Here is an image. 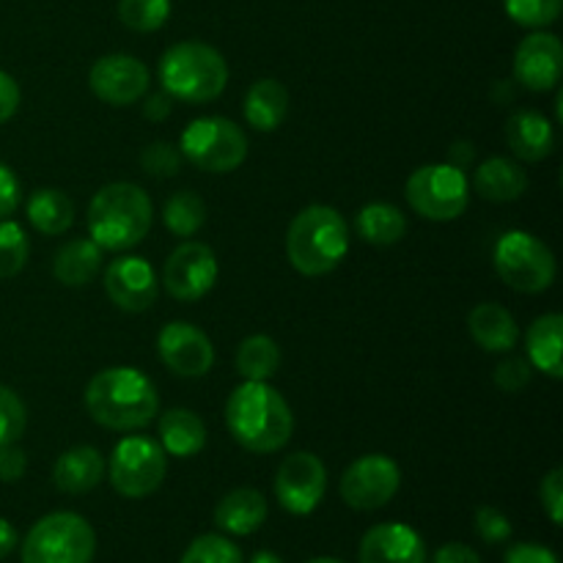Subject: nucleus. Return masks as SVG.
<instances>
[{
  "label": "nucleus",
  "mask_w": 563,
  "mask_h": 563,
  "mask_svg": "<svg viewBox=\"0 0 563 563\" xmlns=\"http://www.w3.org/2000/svg\"><path fill=\"white\" fill-rule=\"evenodd\" d=\"M97 533L75 511L42 517L22 542V563H91Z\"/></svg>",
  "instance_id": "6"
},
{
  "label": "nucleus",
  "mask_w": 563,
  "mask_h": 563,
  "mask_svg": "<svg viewBox=\"0 0 563 563\" xmlns=\"http://www.w3.org/2000/svg\"><path fill=\"white\" fill-rule=\"evenodd\" d=\"M181 157L207 174H231L247 157V137L234 121L223 115H203L181 132Z\"/></svg>",
  "instance_id": "7"
},
{
  "label": "nucleus",
  "mask_w": 563,
  "mask_h": 563,
  "mask_svg": "<svg viewBox=\"0 0 563 563\" xmlns=\"http://www.w3.org/2000/svg\"><path fill=\"white\" fill-rule=\"evenodd\" d=\"M495 269L500 280L522 295H539L555 280V256L539 236L506 231L495 245Z\"/></svg>",
  "instance_id": "8"
},
{
  "label": "nucleus",
  "mask_w": 563,
  "mask_h": 563,
  "mask_svg": "<svg viewBox=\"0 0 563 563\" xmlns=\"http://www.w3.org/2000/svg\"><path fill=\"white\" fill-rule=\"evenodd\" d=\"M539 495H542V506L544 511H548L550 520H553V526H561L563 522V471L561 467H553V471L542 478Z\"/></svg>",
  "instance_id": "40"
},
{
  "label": "nucleus",
  "mask_w": 563,
  "mask_h": 563,
  "mask_svg": "<svg viewBox=\"0 0 563 563\" xmlns=\"http://www.w3.org/2000/svg\"><path fill=\"white\" fill-rule=\"evenodd\" d=\"M141 168L146 170V174L157 176V179H168V176L179 174L181 152L170 146L168 141L148 143L141 152Z\"/></svg>",
  "instance_id": "37"
},
{
  "label": "nucleus",
  "mask_w": 563,
  "mask_h": 563,
  "mask_svg": "<svg viewBox=\"0 0 563 563\" xmlns=\"http://www.w3.org/2000/svg\"><path fill=\"white\" fill-rule=\"evenodd\" d=\"M357 234L372 245H396L407 234V218L394 203H368L357 212Z\"/></svg>",
  "instance_id": "29"
},
{
  "label": "nucleus",
  "mask_w": 563,
  "mask_h": 563,
  "mask_svg": "<svg viewBox=\"0 0 563 563\" xmlns=\"http://www.w3.org/2000/svg\"><path fill=\"white\" fill-rule=\"evenodd\" d=\"M328 489V471L311 451H295L275 473V495L289 515L306 517L322 504Z\"/></svg>",
  "instance_id": "12"
},
{
  "label": "nucleus",
  "mask_w": 563,
  "mask_h": 563,
  "mask_svg": "<svg viewBox=\"0 0 563 563\" xmlns=\"http://www.w3.org/2000/svg\"><path fill=\"white\" fill-rule=\"evenodd\" d=\"M506 143L515 152V157L526 163H539L550 157L555 148L553 124L537 110H520L506 121Z\"/></svg>",
  "instance_id": "19"
},
{
  "label": "nucleus",
  "mask_w": 563,
  "mask_h": 563,
  "mask_svg": "<svg viewBox=\"0 0 563 563\" xmlns=\"http://www.w3.org/2000/svg\"><path fill=\"white\" fill-rule=\"evenodd\" d=\"M280 368V346L269 335H247L236 350V372L251 383H267Z\"/></svg>",
  "instance_id": "30"
},
{
  "label": "nucleus",
  "mask_w": 563,
  "mask_h": 563,
  "mask_svg": "<svg viewBox=\"0 0 563 563\" xmlns=\"http://www.w3.org/2000/svg\"><path fill=\"white\" fill-rule=\"evenodd\" d=\"M27 220L44 236L66 234L75 223V203L69 201L66 192L44 187L27 198Z\"/></svg>",
  "instance_id": "28"
},
{
  "label": "nucleus",
  "mask_w": 563,
  "mask_h": 563,
  "mask_svg": "<svg viewBox=\"0 0 563 563\" xmlns=\"http://www.w3.org/2000/svg\"><path fill=\"white\" fill-rule=\"evenodd\" d=\"M157 352L179 377H203L214 366V346L203 330L187 322H170L159 330Z\"/></svg>",
  "instance_id": "15"
},
{
  "label": "nucleus",
  "mask_w": 563,
  "mask_h": 563,
  "mask_svg": "<svg viewBox=\"0 0 563 563\" xmlns=\"http://www.w3.org/2000/svg\"><path fill=\"white\" fill-rule=\"evenodd\" d=\"M20 108V86L14 82V77L0 71V124L11 119Z\"/></svg>",
  "instance_id": "44"
},
{
  "label": "nucleus",
  "mask_w": 563,
  "mask_h": 563,
  "mask_svg": "<svg viewBox=\"0 0 563 563\" xmlns=\"http://www.w3.org/2000/svg\"><path fill=\"white\" fill-rule=\"evenodd\" d=\"M350 251V231L333 207L313 203L306 207L286 231V256L306 278L328 275L344 262Z\"/></svg>",
  "instance_id": "4"
},
{
  "label": "nucleus",
  "mask_w": 563,
  "mask_h": 563,
  "mask_svg": "<svg viewBox=\"0 0 563 563\" xmlns=\"http://www.w3.org/2000/svg\"><path fill=\"white\" fill-rule=\"evenodd\" d=\"M152 201L132 181L104 185L88 203V234L102 251H130L148 234Z\"/></svg>",
  "instance_id": "3"
},
{
  "label": "nucleus",
  "mask_w": 563,
  "mask_h": 563,
  "mask_svg": "<svg viewBox=\"0 0 563 563\" xmlns=\"http://www.w3.org/2000/svg\"><path fill=\"white\" fill-rule=\"evenodd\" d=\"M207 220V203L198 192L179 190L165 201L163 223L168 225L170 234L176 236H192Z\"/></svg>",
  "instance_id": "31"
},
{
  "label": "nucleus",
  "mask_w": 563,
  "mask_h": 563,
  "mask_svg": "<svg viewBox=\"0 0 563 563\" xmlns=\"http://www.w3.org/2000/svg\"><path fill=\"white\" fill-rule=\"evenodd\" d=\"M168 473V456L163 445L148 438H124L110 454V484L124 498H146L157 493Z\"/></svg>",
  "instance_id": "10"
},
{
  "label": "nucleus",
  "mask_w": 563,
  "mask_h": 563,
  "mask_svg": "<svg viewBox=\"0 0 563 563\" xmlns=\"http://www.w3.org/2000/svg\"><path fill=\"white\" fill-rule=\"evenodd\" d=\"M86 407L93 421L113 432L143 429L159 410V396L152 379L137 368H104L88 383Z\"/></svg>",
  "instance_id": "2"
},
{
  "label": "nucleus",
  "mask_w": 563,
  "mask_h": 563,
  "mask_svg": "<svg viewBox=\"0 0 563 563\" xmlns=\"http://www.w3.org/2000/svg\"><path fill=\"white\" fill-rule=\"evenodd\" d=\"M27 253H31V245H27L25 231L11 220H0V280H9L22 273Z\"/></svg>",
  "instance_id": "33"
},
{
  "label": "nucleus",
  "mask_w": 563,
  "mask_h": 563,
  "mask_svg": "<svg viewBox=\"0 0 563 563\" xmlns=\"http://www.w3.org/2000/svg\"><path fill=\"white\" fill-rule=\"evenodd\" d=\"M401 471L390 456L368 454L352 462L341 476V498L355 511H377L399 493Z\"/></svg>",
  "instance_id": "11"
},
{
  "label": "nucleus",
  "mask_w": 563,
  "mask_h": 563,
  "mask_svg": "<svg viewBox=\"0 0 563 563\" xmlns=\"http://www.w3.org/2000/svg\"><path fill=\"white\" fill-rule=\"evenodd\" d=\"M289 113V91L278 80H256L245 93V119L253 130L273 132Z\"/></svg>",
  "instance_id": "25"
},
{
  "label": "nucleus",
  "mask_w": 563,
  "mask_h": 563,
  "mask_svg": "<svg viewBox=\"0 0 563 563\" xmlns=\"http://www.w3.org/2000/svg\"><path fill=\"white\" fill-rule=\"evenodd\" d=\"M405 196L421 218L449 223L467 209L471 185H467L465 170L454 168V165H423V168L412 170V176L407 179Z\"/></svg>",
  "instance_id": "9"
},
{
  "label": "nucleus",
  "mask_w": 563,
  "mask_h": 563,
  "mask_svg": "<svg viewBox=\"0 0 563 563\" xmlns=\"http://www.w3.org/2000/svg\"><path fill=\"white\" fill-rule=\"evenodd\" d=\"M225 427L245 451L275 454L291 440L295 416L273 385L245 379L225 401Z\"/></svg>",
  "instance_id": "1"
},
{
  "label": "nucleus",
  "mask_w": 563,
  "mask_h": 563,
  "mask_svg": "<svg viewBox=\"0 0 563 563\" xmlns=\"http://www.w3.org/2000/svg\"><path fill=\"white\" fill-rule=\"evenodd\" d=\"M104 476V460L93 445H75L53 465V484L66 495L91 493Z\"/></svg>",
  "instance_id": "21"
},
{
  "label": "nucleus",
  "mask_w": 563,
  "mask_h": 563,
  "mask_svg": "<svg viewBox=\"0 0 563 563\" xmlns=\"http://www.w3.org/2000/svg\"><path fill=\"white\" fill-rule=\"evenodd\" d=\"M467 330L473 341L487 352H511L520 339L515 317L498 302H482L467 313Z\"/></svg>",
  "instance_id": "22"
},
{
  "label": "nucleus",
  "mask_w": 563,
  "mask_h": 563,
  "mask_svg": "<svg viewBox=\"0 0 563 563\" xmlns=\"http://www.w3.org/2000/svg\"><path fill=\"white\" fill-rule=\"evenodd\" d=\"M473 157H476V146H473L471 141H454L449 148V165H454V168L465 170L467 165L473 163Z\"/></svg>",
  "instance_id": "47"
},
{
  "label": "nucleus",
  "mask_w": 563,
  "mask_h": 563,
  "mask_svg": "<svg viewBox=\"0 0 563 563\" xmlns=\"http://www.w3.org/2000/svg\"><path fill=\"white\" fill-rule=\"evenodd\" d=\"M432 563H482V559H478L476 550L467 548V544L451 542V544H443V548L434 553Z\"/></svg>",
  "instance_id": "45"
},
{
  "label": "nucleus",
  "mask_w": 563,
  "mask_h": 563,
  "mask_svg": "<svg viewBox=\"0 0 563 563\" xmlns=\"http://www.w3.org/2000/svg\"><path fill=\"white\" fill-rule=\"evenodd\" d=\"M20 179H16L9 165L0 163V220H5L20 207Z\"/></svg>",
  "instance_id": "42"
},
{
  "label": "nucleus",
  "mask_w": 563,
  "mask_h": 563,
  "mask_svg": "<svg viewBox=\"0 0 563 563\" xmlns=\"http://www.w3.org/2000/svg\"><path fill=\"white\" fill-rule=\"evenodd\" d=\"M561 341H563V317L561 313H544L537 322L528 328L526 350L528 363L539 368L548 377L561 379L563 363H561Z\"/></svg>",
  "instance_id": "24"
},
{
  "label": "nucleus",
  "mask_w": 563,
  "mask_h": 563,
  "mask_svg": "<svg viewBox=\"0 0 563 563\" xmlns=\"http://www.w3.org/2000/svg\"><path fill=\"white\" fill-rule=\"evenodd\" d=\"M528 190V176L515 159L493 157L476 168V192L487 201L509 203Z\"/></svg>",
  "instance_id": "26"
},
{
  "label": "nucleus",
  "mask_w": 563,
  "mask_h": 563,
  "mask_svg": "<svg viewBox=\"0 0 563 563\" xmlns=\"http://www.w3.org/2000/svg\"><path fill=\"white\" fill-rule=\"evenodd\" d=\"M27 471V456L25 451L20 449L16 443H5L0 445V482L14 484L25 476Z\"/></svg>",
  "instance_id": "41"
},
{
  "label": "nucleus",
  "mask_w": 563,
  "mask_h": 563,
  "mask_svg": "<svg viewBox=\"0 0 563 563\" xmlns=\"http://www.w3.org/2000/svg\"><path fill=\"white\" fill-rule=\"evenodd\" d=\"M179 563H245L240 548L218 533H203L185 550Z\"/></svg>",
  "instance_id": "34"
},
{
  "label": "nucleus",
  "mask_w": 563,
  "mask_h": 563,
  "mask_svg": "<svg viewBox=\"0 0 563 563\" xmlns=\"http://www.w3.org/2000/svg\"><path fill=\"white\" fill-rule=\"evenodd\" d=\"M251 563H284V559L275 553H269V550H262V553H256L251 559Z\"/></svg>",
  "instance_id": "49"
},
{
  "label": "nucleus",
  "mask_w": 563,
  "mask_h": 563,
  "mask_svg": "<svg viewBox=\"0 0 563 563\" xmlns=\"http://www.w3.org/2000/svg\"><path fill=\"white\" fill-rule=\"evenodd\" d=\"M506 14L522 27H548L561 16L563 0H504Z\"/></svg>",
  "instance_id": "35"
},
{
  "label": "nucleus",
  "mask_w": 563,
  "mask_h": 563,
  "mask_svg": "<svg viewBox=\"0 0 563 563\" xmlns=\"http://www.w3.org/2000/svg\"><path fill=\"white\" fill-rule=\"evenodd\" d=\"M267 520V500L258 489L240 487L223 495L214 509V526L231 537H251Z\"/></svg>",
  "instance_id": "20"
},
{
  "label": "nucleus",
  "mask_w": 563,
  "mask_h": 563,
  "mask_svg": "<svg viewBox=\"0 0 563 563\" xmlns=\"http://www.w3.org/2000/svg\"><path fill=\"white\" fill-rule=\"evenodd\" d=\"M102 269V247L93 240H71L55 253L53 273L64 286H86Z\"/></svg>",
  "instance_id": "27"
},
{
  "label": "nucleus",
  "mask_w": 563,
  "mask_h": 563,
  "mask_svg": "<svg viewBox=\"0 0 563 563\" xmlns=\"http://www.w3.org/2000/svg\"><path fill=\"white\" fill-rule=\"evenodd\" d=\"M27 412L20 396L0 385V445L16 443L25 434Z\"/></svg>",
  "instance_id": "36"
},
{
  "label": "nucleus",
  "mask_w": 563,
  "mask_h": 563,
  "mask_svg": "<svg viewBox=\"0 0 563 563\" xmlns=\"http://www.w3.org/2000/svg\"><path fill=\"white\" fill-rule=\"evenodd\" d=\"M159 445L165 454L190 460V456L201 454L207 445V427L192 410L174 407L159 416Z\"/></svg>",
  "instance_id": "23"
},
{
  "label": "nucleus",
  "mask_w": 563,
  "mask_h": 563,
  "mask_svg": "<svg viewBox=\"0 0 563 563\" xmlns=\"http://www.w3.org/2000/svg\"><path fill=\"white\" fill-rule=\"evenodd\" d=\"M163 284L179 302H196L207 297L218 284V258L212 247L203 242H181L165 262Z\"/></svg>",
  "instance_id": "13"
},
{
  "label": "nucleus",
  "mask_w": 563,
  "mask_h": 563,
  "mask_svg": "<svg viewBox=\"0 0 563 563\" xmlns=\"http://www.w3.org/2000/svg\"><path fill=\"white\" fill-rule=\"evenodd\" d=\"M159 82L165 93L190 104L218 99L229 82V64L203 42L174 44L159 60Z\"/></svg>",
  "instance_id": "5"
},
{
  "label": "nucleus",
  "mask_w": 563,
  "mask_h": 563,
  "mask_svg": "<svg viewBox=\"0 0 563 563\" xmlns=\"http://www.w3.org/2000/svg\"><path fill=\"white\" fill-rule=\"evenodd\" d=\"M308 563H346V561H339V559H313V561H308Z\"/></svg>",
  "instance_id": "50"
},
{
  "label": "nucleus",
  "mask_w": 563,
  "mask_h": 563,
  "mask_svg": "<svg viewBox=\"0 0 563 563\" xmlns=\"http://www.w3.org/2000/svg\"><path fill=\"white\" fill-rule=\"evenodd\" d=\"M504 563H561V561L553 550L542 548V544L520 542V544H515V548H509Z\"/></svg>",
  "instance_id": "43"
},
{
  "label": "nucleus",
  "mask_w": 563,
  "mask_h": 563,
  "mask_svg": "<svg viewBox=\"0 0 563 563\" xmlns=\"http://www.w3.org/2000/svg\"><path fill=\"white\" fill-rule=\"evenodd\" d=\"M143 115L152 121H163L170 115V97L168 93H148L146 104H143Z\"/></svg>",
  "instance_id": "46"
},
{
  "label": "nucleus",
  "mask_w": 563,
  "mask_h": 563,
  "mask_svg": "<svg viewBox=\"0 0 563 563\" xmlns=\"http://www.w3.org/2000/svg\"><path fill=\"white\" fill-rule=\"evenodd\" d=\"M88 86L102 102L113 104V108H124V104H135L146 97L148 69L135 55H104L91 66Z\"/></svg>",
  "instance_id": "14"
},
{
  "label": "nucleus",
  "mask_w": 563,
  "mask_h": 563,
  "mask_svg": "<svg viewBox=\"0 0 563 563\" xmlns=\"http://www.w3.org/2000/svg\"><path fill=\"white\" fill-rule=\"evenodd\" d=\"M361 563H427V544L401 522H383L374 526L357 548Z\"/></svg>",
  "instance_id": "18"
},
{
  "label": "nucleus",
  "mask_w": 563,
  "mask_h": 563,
  "mask_svg": "<svg viewBox=\"0 0 563 563\" xmlns=\"http://www.w3.org/2000/svg\"><path fill=\"white\" fill-rule=\"evenodd\" d=\"M531 363L526 361V357H506L504 363H498V368H495V383H498L500 390H506V394H520V390L528 388V383H531Z\"/></svg>",
  "instance_id": "38"
},
{
  "label": "nucleus",
  "mask_w": 563,
  "mask_h": 563,
  "mask_svg": "<svg viewBox=\"0 0 563 563\" xmlns=\"http://www.w3.org/2000/svg\"><path fill=\"white\" fill-rule=\"evenodd\" d=\"M170 0H119V20L130 31L152 33L168 22Z\"/></svg>",
  "instance_id": "32"
},
{
  "label": "nucleus",
  "mask_w": 563,
  "mask_h": 563,
  "mask_svg": "<svg viewBox=\"0 0 563 563\" xmlns=\"http://www.w3.org/2000/svg\"><path fill=\"white\" fill-rule=\"evenodd\" d=\"M476 531L487 544H500L511 537V522L504 511L493 509V506H482L476 511Z\"/></svg>",
  "instance_id": "39"
},
{
  "label": "nucleus",
  "mask_w": 563,
  "mask_h": 563,
  "mask_svg": "<svg viewBox=\"0 0 563 563\" xmlns=\"http://www.w3.org/2000/svg\"><path fill=\"white\" fill-rule=\"evenodd\" d=\"M563 75V44L555 33L537 31L515 53V80L528 91H553Z\"/></svg>",
  "instance_id": "16"
},
{
  "label": "nucleus",
  "mask_w": 563,
  "mask_h": 563,
  "mask_svg": "<svg viewBox=\"0 0 563 563\" xmlns=\"http://www.w3.org/2000/svg\"><path fill=\"white\" fill-rule=\"evenodd\" d=\"M14 548H16L14 526H11L9 520H3V517H0V561L9 559V555L14 553Z\"/></svg>",
  "instance_id": "48"
},
{
  "label": "nucleus",
  "mask_w": 563,
  "mask_h": 563,
  "mask_svg": "<svg viewBox=\"0 0 563 563\" xmlns=\"http://www.w3.org/2000/svg\"><path fill=\"white\" fill-rule=\"evenodd\" d=\"M104 291L115 308L126 313L148 311L157 300V275L141 256L113 258L104 269Z\"/></svg>",
  "instance_id": "17"
}]
</instances>
